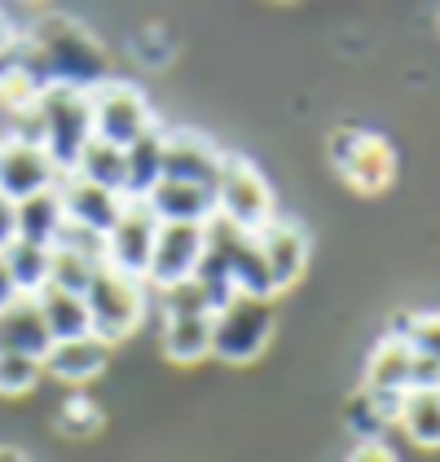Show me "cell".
Listing matches in <instances>:
<instances>
[{
  "label": "cell",
  "mask_w": 440,
  "mask_h": 462,
  "mask_svg": "<svg viewBox=\"0 0 440 462\" xmlns=\"http://www.w3.org/2000/svg\"><path fill=\"white\" fill-rule=\"evenodd\" d=\"M18 49L27 58V67L44 88H75V93H93L97 84L110 79V53L102 40L93 36L84 23H75L67 14H44L32 23L27 36H18Z\"/></svg>",
  "instance_id": "cell-1"
},
{
  "label": "cell",
  "mask_w": 440,
  "mask_h": 462,
  "mask_svg": "<svg viewBox=\"0 0 440 462\" xmlns=\"http://www.w3.org/2000/svg\"><path fill=\"white\" fill-rule=\"evenodd\" d=\"M23 137H36L44 145V154L53 159V168L67 177L79 163V150L93 142V110H88V93L75 88H44L40 102L23 119L18 128Z\"/></svg>",
  "instance_id": "cell-2"
},
{
  "label": "cell",
  "mask_w": 440,
  "mask_h": 462,
  "mask_svg": "<svg viewBox=\"0 0 440 462\" xmlns=\"http://www.w3.org/2000/svg\"><path fill=\"white\" fill-rule=\"evenodd\" d=\"M84 309H88V326L102 344H124L128 335H137V326L146 321L150 309V286L142 278H128L119 269L97 264L93 282L84 291Z\"/></svg>",
  "instance_id": "cell-3"
},
{
  "label": "cell",
  "mask_w": 440,
  "mask_h": 462,
  "mask_svg": "<svg viewBox=\"0 0 440 462\" xmlns=\"http://www.w3.org/2000/svg\"><path fill=\"white\" fill-rule=\"evenodd\" d=\"M159 313H163V356L177 365H194L212 356V304L189 278L181 286L159 291Z\"/></svg>",
  "instance_id": "cell-4"
},
{
  "label": "cell",
  "mask_w": 440,
  "mask_h": 462,
  "mask_svg": "<svg viewBox=\"0 0 440 462\" xmlns=\"http://www.w3.org/2000/svg\"><path fill=\"white\" fill-rule=\"evenodd\" d=\"M273 300H252V295H234L225 309L212 318V356L229 365H252L269 344H273Z\"/></svg>",
  "instance_id": "cell-5"
},
{
  "label": "cell",
  "mask_w": 440,
  "mask_h": 462,
  "mask_svg": "<svg viewBox=\"0 0 440 462\" xmlns=\"http://www.w3.org/2000/svg\"><path fill=\"white\" fill-rule=\"evenodd\" d=\"M216 216L247 229V234H260L273 216H278V199H273V185L264 180L252 159L243 154H225L220 159V177H216Z\"/></svg>",
  "instance_id": "cell-6"
},
{
  "label": "cell",
  "mask_w": 440,
  "mask_h": 462,
  "mask_svg": "<svg viewBox=\"0 0 440 462\" xmlns=\"http://www.w3.org/2000/svg\"><path fill=\"white\" fill-rule=\"evenodd\" d=\"M330 168L357 194H383L397 177V150L388 137H379L370 128L344 124L330 133Z\"/></svg>",
  "instance_id": "cell-7"
},
{
  "label": "cell",
  "mask_w": 440,
  "mask_h": 462,
  "mask_svg": "<svg viewBox=\"0 0 440 462\" xmlns=\"http://www.w3.org/2000/svg\"><path fill=\"white\" fill-rule=\"evenodd\" d=\"M88 110H93V137L110 145H133L142 133L154 128V110H150V97L128 84V79H115L110 75L106 84H97L88 93Z\"/></svg>",
  "instance_id": "cell-8"
},
{
  "label": "cell",
  "mask_w": 440,
  "mask_h": 462,
  "mask_svg": "<svg viewBox=\"0 0 440 462\" xmlns=\"http://www.w3.org/2000/svg\"><path fill=\"white\" fill-rule=\"evenodd\" d=\"M154 238H159V216L150 212V203L146 199H124L115 225H110L106 238H102V264L146 282V264H150V251H154Z\"/></svg>",
  "instance_id": "cell-9"
},
{
  "label": "cell",
  "mask_w": 440,
  "mask_h": 462,
  "mask_svg": "<svg viewBox=\"0 0 440 462\" xmlns=\"http://www.w3.org/2000/svg\"><path fill=\"white\" fill-rule=\"evenodd\" d=\"M62 172L53 168V159L44 154L36 137L23 133H5L0 137V199L5 203H27L36 194L58 189Z\"/></svg>",
  "instance_id": "cell-10"
},
{
  "label": "cell",
  "mask_w": 440,
  "mask_h": 462,
  "mask_svg": "<svg viewBox=\"0 0 440 462\" xmlns=\"http://www.w3.org/2000/svg\"><path fill=\"white\" fill-rule=\"evenodd\" d=\"M203 247H207V225H163L159 220V238H154L146 264V286L168 291V286L189 282L198 273Z\"/></svg>",
  "instance_id": "cell-11"
},
{
  "label": "cell",
  "mask_w": 440,
  "mask_h": 462,
  "mask_svg": "<svg viewBox=\"0 0 440 462\" xmlns=\"http://www.w3.org/2000/svg\"><path fill=\"white\" fill-rule=\"evenodd\" d=\"M220 159H225V150L207 142L203 133H189V128L163 133V180H189V185L216 189Z\"/></svg>",
  "instance_id": "cell-12"
},
{
  "label": "cell",
  "mask_w": 440,
  "mask_h": 462,
  "mask_svg": "<svg viewBox=\"0 0 440 462\" xmlns=\"http://www.w3.org/2000/svg\"><path fill=\"white\" fill-rule=\"evenodd\" d=\"M256 243H260V255H264L278 291H287V286H295L304 278V269H308V234H304L299 220L273 216L256 234Z\"/></svg>",
  "instance_id": "cell-13"
},
{
  "label": "cell",
  "mask_w": 440,
  "mask_h": 462,
  "mask_svg": "<svg viewBox=\"0 0 440 462\" xmlns=\"http://www.w3.org/2000/svg\"><path fill=\"white\" fill-rule=\"evenodd\" d=\"M58 203H62V216H67V225H79V229H93V234H102L106 238V229L115 225V216L124 208V199L119 194H110L102 185H93V180L67 177L58 180Z\"/></svg>",
  "instance_id": "cell-14"
},
{
  "label": "cell",
  "mask_w": 440,
  "mask_h": 462,
  "mask_svg": "<svg viewBox=\"0 0 440 462\" xmlns=\"http://www.w3.org/2000/svg\"><path fill=\"white\" fill-rule=\"evenodd\" d=\"M106 361H110V344H102L97 335H79V339H53L40 365L58 383L84 388V383H93L106 370Z\"/></svg>",
  "instance_id": "cell-15"
},
{
  "label": "cell",
  "mask_w": 440,
  "mask_h": 462,
  "mask_svg": "<svg viewBox=\"0 0 440 462\" xmlns=\"http://www.w3.org/2000/svg\"><path fill=\"white\" fill-rule=\"evenodd\" d=\"M146 203L163 225H207V220H216V189L189 185V180H159L146 194Z\"/></svg>",
  "instance_id": "cell-16"
},
{
  "label": "cell",
  "mask_w": 440,
  "mask_h": 462,
  "mask_svg": "<svg viewBox=\"0 0 440 462\" xmlns=\"http://www.w3.org/2000/svg\"><path fill=\"white\" fill-rule=\"evenodd\" d=\"M49 326L40 318L36 295H14L9 304H0V353L18 356H40L49 353Z\"/></svg>",
  "instance_id": "cell-17"
},
{
  "label": "cell",
  "mask_w": 440,
  "mask_h": 462,
  "mask_svg": "<svg viewBox=\"0 0 440 462\" xmlns=\"http://www.w3.org/2000/svg\"><path fill=\"white\" fill-rule=\"evenodd\" d=\"M409 374H414V353H409V344L383 335L379 348H374L366 361V388L379 392V396H397V401H401L405 392H409Z\"/></svg>",
  "instance_id": "cell-18"
},
{
  "label": "cell",
  "mask_w": 440,
  "mask_h": 462,
  "mask_svg": "<svg viewBox=\"0 0 440 462\" xmlns=\"http://www.w3.org/2000/svg\"><path fill=\"white\" fill-rule=\"evenodd\" d=\"M163 180V128L154 124L133 145H124V199H146Z\"/></svg>",
  "instance_id": "cell-19"
},
{
  "label": "cell",
  "mask_w": 440,
  "mask_h": 462,
  "mask_svg": "<svg viewBox=\"0 0 440 462\" xmlns=\"http://www.w3.org/2000/svg\"><path fill=\"white\" fill-rule=\"evenodd\" d=\"M36 304H40L44 326H49V339H79V335H93L84 295H71V291H62V286H40Z\"/></svg>",
  "instance_id": "cell-20"
},
{
  "label": "cell",
  "mask_w": 440,
  "mask_h": 462,
  "mask_svg": "<svg viewBox=\"0 0 440 462\" xmlns=\"http://www.w3.org/2000/svg\"><path fill=\"white\" fill-rule=\"evenodd\" d=\"M49 260H53V247H40V243H27V238H9L0 247V264L9 273V282L18 295H36L40 286L49 282Z\"/></svg>",
  "instance_id": "cell-21"
},
{
  "label": "cell",
  "mask_w": 440,
  "mask_h": 462,
  "mask_svg": "<svg viewBox=\"0 0 440 462\" xmlns=\"http://www.w3.org/2000/svg\"><path fill=\"white\" fill-rule=\"evenodd\" d=\"M397 423H401V431L418 449H440V388L405 392Z\"/></svg>",
  "instance_id": "cell-22"
},
{
  "label": "cell",
  "mask_w": 440,
  "mask_h": 462,
  "mask_svg": "<svg viewBox=\"0 0 440 462\" xmlns=\"http://www.w3.org/2000/svg\"><path fill=\"white\" fill-rule=\"evenodd\" d=\"M62 225H67V216H62V203H58V189L36 194L27 203H14V234L27 238V243L53 247V238L62 234Z\"/></svg>",
  "instance_id": "cell-23"
},
{
  "label": "cell",
  "mask_w": 440,
  "mask_h": 462,
  "mask_svg": "<svg viewBox=\"0 0 440 462\" xmlns=\"http://www.w3.org/2000/svg\"><path fill=\"white\" fill-rule=\"evenodd\" d=\"M397 410H401L397 396H379V392L362 388L348 396L344 419H348V431H353L357 440H383V431L397 423Z\"/></svg>",
  "instance_id": "cell-24"
},
{
  "label": "cell",
  "mask_w": 440,
  "mask_h": 462,
  "mask_svg": "<svg viewBox=\"0 0 440 462\" xmlns=\"http://www.w3.org/2000/svg\"><path fill=\"white\" fill-rule=\"evenodd\" d=\"M40 93H44V84L32 75L27 58H23V49L14 44V49L0 58V106L9 110L14 119H23V115L40 102Z\"/></svg>",
  "instance_id": "cell-25"
},
{
  "label": "cell",
  "mask_w": 440,
  "mask_h": 462,
  "mask_svg": "<svg viewBox=\"0 0 440 462\" xmlns=\"http://www.w3.org/2000/svg\"><path fill=\"white\" fill-rule=\"evenodd\" d=\"M75 177L93 180V185H102V189H110V194H119V199H124V150L93 137V142L79 150Z\"/></svg>",
  "instance_id": "cell-26"
},
{
  "label": "cell",
  "mask_w": 440,
  "mask_h": 462,
  "mask_svg": "<svg viewBox=\"0 0 440 462\" xmlns=\"http://www.w3.org/2000/svg\"><path fill=\"white\" fill-rule=\"evenodd\" d=\"M93 273H97V260L53 247V260H49V282L44 286H62V291H71V295H84L88 282H93Z\"/></svg>",
  "instance_id": "cell-27"
},
{
  "label": "cell",
  "mask_w": 440,
  "mask_h": 462,
  "mask_svg": "<svg viewBox=\"0 0 440 462\" xmlns=\"http://www.w3.org/2000/svg\"><path fill=\"white\" fill-rule=\"evenodd\" d=\"M44 379L40 356H18V353H0V396H27Z\"/></svg>",
  "instance_id": "cell-28"
},
{
  "label": "cell",
  "mask_w": 440,
  "mask_h": 462,
  "mask_svg": "<svg viewBox=\"0 0 440 462\" xmlns=\"http://www.w3.org/2000/svg\"><path fill=\"white\" fill-rule=\"evenodd\" d=\"M405 344H409L414 356L440 365V313H414V318H409V330H405Z\"/></svg>",
  "instance_id": "cell-29"
},
{
  "label": "cell",
  "mask_w": 440,
  "mask_h": 462,
  "mask_svg": "<svg viewBox=\"0 0 440 462\" xmlns=\"http://www.w3.org/2000/svg\"><path fill=\"white\" fill-rule=\"evenodd\" d=\"M58 427H62L67 436H93V431L102 427V410H97L88 396H71V401L58 410Z\"/></svg>",
  "instance_id": "cell-30"
},
{
  "label": "cell",
  "mask_w": 440,
  "mask_h": 462,
  "mask_svg": "<svg viewBox=\"0 0 440 462\" xmlns=\"http://www.w3.org/2000/svg\"><path fill=\"white\" fill-rule=\"evenodd\" d=\"M53 247L75 251V255H88V260H97V264H102V234H93V229H79V225H62V234L53 238Z\"/></svg>",
  "instance_id": "cell-31"
},
{
  "label": "cell",
  "mask_w": 440,
  "mask_h": 462,
  "mask_svg": "<svg viewBox=\"0 0 440 462\" xmlns=\"http://www.w3.org/2000/svg\"><path fill=\"white\" fill-rule=\"evenodd\" d=\"M348 462H397V454L383 440H357V449H353Z\"/></svg>",
  "instance_id": "cell-32"
},
{
  "label": "cell",
  "mask_w": 440,
  "mask_h": 462,
  "mask_svg": "<svg viewBox=\"0 0 440 462\" xmlns=\"http://www.w3.org/2000/svg\"><path fill=\"white\" fill-rule=\"evenodd\" d=\"M9 238H14V203L0 199V247H5Z\"/></svg>",
  "instance_id": "cell-33"
},
{
  "label": "cell",
  "mask_w": 440,
  "mask_h": 462,
  "mask_svg": "<svg viewBox=\"0 0 440 462\" xmlns=\"http://www.w3.org/2000/svg\"><path fill=\"white\" fill-rule=\"evenodd\" d=\"M14 44H18V32H14V23H9V18L0 14V58H5V53H9Z\"/></svg>",
  "instance_id": "cell-34"
},
{
  "label": "cell",
  "mask_w": 440,
  "mask_h": 462,
  "mask_svg": "<svg viewBox=\"0 0 440 462\" xmlns=\"http://www.w3.org/2000/svg\"><path fill=\"white\" fill-rule=\"evenodd\" d=\"M18 291H14V282H9V273H5V264H0V304H9Z\"/></svg>",
  "instance_id": "cell-35"
},
{
  "label": "cell",
  "mask_w": 440,
  "mask_h": 462,
  "mask_svg": "<svg viewBox=\"0 0 440 462\" xmlns=\"http://www.w3.org/2000/svg\"><path fill=\"white\" fill-rule=\"evenodd\" d=\"M0 462H27V454L14 449V445H0Z\"/></svg>",
  "instance_id": "cell-36"
},
{
  "label": "cell",
  "mask_w": 440,
  "mask_h": 462,
  "mask_svg": "<svg viewBox=\"0 0 440 462\" xmlns=\"http://www.w3.org/2000/svg\"><path fill=\"white\" fill-rule=\"evenodd\" d=\"M0 137H5V133H0Z\"/></svg>",
  "instance_id": "cell-37"
}]
</instances>
